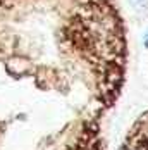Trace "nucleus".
Returning a JSON list of instances; mask_svg holds the SVG:
<instances>
[{
  "label": "nucleus",
  "mask_w": 148,
  "mask_h": 150,
  "mask_svg": "<svg viewBox=\"0 0 148 150\" xmlns=\"http://www.w3.org/2000/svg\"><path fill=\"white\" fill-rule=\"evenodd\" d=\"M133 2H134V4H138V5H143V7H145L148 0H133Z\"/></svg>",
  "instance_id": "nucleus-1"
}]
</instances>
